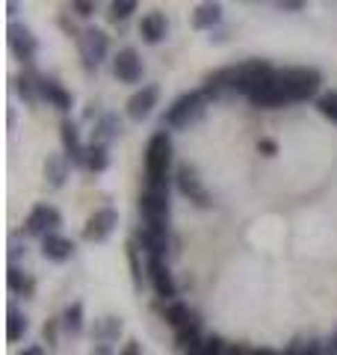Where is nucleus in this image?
<instances>
[{
  "instance_id": "nucleus-1",
  "label": "nucleus",
  "mask_w": 337,
  "mask_h": 355,
  "mask_svg": "<svg viewBox=\"0 0 337 355\" xmlns=\"http://www.w3.org/2000/svg\"><path fill=\"white\" fill-rule=\"evenodd\" d=\"M168 166H172V137L166 130L154 133L145 148V181L148 190H168Z\"/></svg>"
},
{
  "instance_id": "nucleus-2",
  "label": "nucleus",
  "mask_w": 337,
  "mask_h": 355,
  "mask_svg": "<svg viewBox=\"0 0 337 355\" xmlns=\"http://www.w3.org/2000/svg\"><path fill=\"white\" fill-rule=\"evenodd\" d=\"M278 89L281 95L290 101H308L320 92V83H322V74L317 69H284L278 71Z\"/></svg>"
},
{
  "instance_id": "nucleus-3",
  "label": "nucleus",
  "mask_w": 337,
  "mask_h": 355,
  "mask_svg": "<svg viewBox=\"0 0 337 355\" xmlns=\"http://www.w3.org/2000/svg\"><path fill=\"white\" fill-rule=\"evenodd\" d=\"M139 214L145 219L142 228L154 231V234H168V216H172L168 190H145L139 196Z\"/></svg>"
},
{
  "instance_id": "nucleus-4",
  "label": "nucleus",
  "mask_w": 337,
  "mask_h": 355,
  "mask_svg": "<svg viewBox=\"0 0 337 355\" xmlns=\"http://www.w3.org/2000/svg\"><path fill=\"white\" fill-rule=\"evenodd\" d=\"M275 69L263 60H249V62H240L237 65V92L245 95L252 101L254 95H261L263 89L275 80Z\"/></svg>"
},
{
  "instance_id": "nucleus-5",
  "label": "nucleus",
  "mask_w": 337,
  "mask_h": 355,
  "mask_svg": "<svg viewBox=\"0 0 337 355\" xmlns=\"http://www.w3.org/2000/svg\"><path fill=\"white\" fill-rule=\"evenodd\" d=\"M205 104H207V98L201 95V89L198 92H184L181 98H175L172 107L166 110L163 125H168V128H189L193 121H198L201 116H205Z\"/></svg>"
},
{
  "instance_id": "nucleus-6",
  "label": "nucleus",
  "mask_w": 337,
  "mask_h": 355,
  "mask_svg": "<svg viewBox=\"0 0 337 355\" xmlns=\"http://www.w3.org/2000/svg\"><path fill=\"white\" fill-rule=\"evenodd\" d=\"M77 48H80V57H83V62H86V69H98V65L107 60L110 39H107L104 30L86 27L80 36H77Z\"/></svg>"
},
{
  "instance_id": "nucleus-7",
  "label": "nucleus",
  "mask_w": 337,
  "mask_h": 355,
  "mask_svg": "<svg viewBox=\"0 0 337 355\" xmlns=\"http://www.w3.org/2000/svg\"><path fill=\"white\" fill-rule=\"evenodd\" d=\"M6 44H9V51H12V57L27 65L36 60V53H39V39L33 36V30L24 24H15V21L6 27Z\"/></svg>"
},
{
  "instance_id": "nucleus-8",
  "label": "nucleus",
  "mask_w": 337,
  "mask_h": 355,
  "mask_svg": "<svg viewBox=\"0 0 337 355\" xmlns=\"http://www.w3.org/2000/svg\"><path fill=\"white\" fill-rule=\"evenodd\" d=\"M62 225V214L53 205H36L24 219V231L33 237H48L56 234V228Z\"/></svg>"
},
{
  "instance_id": "nucleus-9",
  "label": "nucleus",
  "mask_w": 337,
  "mask_h": 355,
  "mask_svg": "<svg viewBox=\"0 0 337 355\" xmlns=\"http://www.w3.org/2000/svg\"><path fill=\"white\" fill-rule=\"evenodd\" d=\"M145 272H148V282L154 287V293L160 296L163 302H175L178 284L172 279V272H168L166 258H148V263H145Z\"/></svg>"
},
{
  "instance_id": "nucleus-10",
  "label": "nucleus",
  "mask_w": 337,
  "mask_h": 355,
  "mask_svg": "<svg viewBox=\"0 0 337 355\" xmlns=\"http://www.w3.org/2000/svg\"><path fill=\"white\" fill-rule=\"evenodd\" d=\"M175 184H178V190H181L189 202H196L198 207H207L210 205V193L205 190V184H201V178L196 172V166H189V163H181L178 166V172H175Z\"/></svg>"
},
{
  "instance_id": "nucleus-11",
  "label": "nucleus",
  "mask_w": 337,
  "mask_h": 355,
  "mask_svg": "<svg viewBox=\"0 0 337 355\" xmlns=\"http://www.w3.org/2000/svg\"><path fill=\"white\" fill-rule=\"evenodd\" d=\"M116 225H119V210L101 207V210H95V214L86 219L83 240H89V243H104L112 234V231H116Z\"/></svg>"
},
{
  "instance_id": "nucleus-12",
  "label": "nucleus",
  "mask_w": 337,
  "mask_h": 355,
  "mask_svg": "<svg viewBox=\"0 0 337 355\" xmlns=\"http://www.w3.org/2000/svg\"><path fill=\"white\" fill-rule=\"evenodd\" d=\"M157 101H160V86L157 83H148V86H142L137 89L130 98H128V107H125V113L130 121H145L151 113H154V107Z\"/></svg>"
},
{
  "instance_id": "nucleus-13",
  "label": "nucleus",
  "mask_w": 337,
  "mask_h": 355,
  "mask_svg": "<svg viewBox=\"0 0 337 355\" xmlns=\"http://www.w3.org/2000/svg\"><path fill=\"white\" fill-rule=\"evenodd\" d=\"M225 92H237V65H225V69L213 71L205 77V86H201V95L207 98H219Z\"/></svg>"
},
{
  "instance_id": "nucleus-14",
  "label": "nucleus",
  "mask_w": 337,
  "mask_h": 355,
  "mask_svg": "<svg viewBox=\"0 0 337 355\" xmlns=\"http://www.w3.org/2000/svg\"><path fill=\"white\" fill-rule=\"evenodd\" d=\"M112 74L119 77L121 83H139L142 80V60L133 48H121L112 60Z\"/></svg>"
},
{
  "instance_id": "nucleus-15",
  "label": "nucleus",
  "mask_w": 337,
  "mask_h": 355,
  "mask_svg": "<svg viewBox=\"0 0 337 355\" xmlns=\"http://www.w3.org/2000/svg\"><path fill=\"white\" fill-rule=\"evenodd\" d=\"M60 137H62V148H65V157H69L74 166H86V148L83 139H80V130H77L74 121L65 119L60 125Z\"/></svg>"
},
{
  "instance_id": "nucleus-16",
  "label": "nucleus",
  "mask_w": 337,
  "mask_h": 355,
  "mask_svg": "<svg viewBox=\"0 0 337 355\" xmlns=\"http://www.w3.org/2000/svg\"><path fill=\"white\" fill-rule=\"evenodd\" d=\"M166 30H168V21H166V15L160 12V9L142 15V21H139V36L148 44H160L166 39Z\"/></svg>"
},
{
  "instance_id": "nucleus-17",
  "label": "nucleus",
  "mask_w": 337,
  "mask_h": 355,
  "mask_svg": "<svg viewBox=\"0 0 337 355\" xmlns=\"http://www.w3.org/2000/svg\"><path fill=\"white\" fill-rule=\"evenodd\" d=\"M42 101H48L51 107H56V110H71V104H74V98H71V92L65 89L62 83H56L53 77H42Z\"/></svg>"
},
{
  "instance_id": "nucleus-18",
  "label": "nucleus",
  "mask_w": 337,
  "mask_h": 355,
  "mask_svg": "<svg viewBox=\"0 0 337 355\" xmlns=\"http://www.w3.org/2000/svg\"><path fill=\"white\" fill-rule=\"evenodd\" d=\"M42 254L53 263H65L74 254V243L62 234H48V237H42Z\"/></svg>"
},
{
  "instance_id": "nucleus-19",
  "label": "nucleus",
  "mask_w": 337,
  "mask_h": 355,
  "mask_svg": "<svg viewBox=\"0 0 337 355\" xmlns=\"http://www.w3.org/2000/svg\"><path fill=\"white\" fill-rule=\"evenodd\" d=\"M6 287H9L12 293L24 296V299H30L33 293H36V282H33V275L24 272V270H21V266H15V263H9V270H6Z\"/></svg>"
},
{
  "instance_id": "nucleus-20",
  "label": "nucleus",
  "mask_w": 337,
  "mask_h": 355,
  "mask_svg": "<svg viewBox=\"0 0 337 355\" xmlns=\"http://www.w3.org/2000/svg\"><path fill=\"white\" fill-rule=\"evenodd\" d=\"M65 178H69V157L65 154H51L48 160H44V181L53 190H60L65 184Z\"/></svg>"
},
{
  "instance_id": "nucleus-21",
  "label": "nucleus",
  "mask_w": 337,
  "mask_h": 355,
  "mask_svg": "<svg viewBox=\"0 0 337 355\" xmlns=\"http://www.w3.org/2000/svg\"><path fill=\"white\" fill-rule=\"evenodd\" d=\"M222 21V6L219 3H198L193 12V27L196 30H213Z\"/></svg>"
},
{
  "instance_id": "nucleus-22",
  "label": "nucleus",
  "mask_w": 337,
  "mask_h": 355,
  "mask_svg": "<svg viewBox=\"0 0 337 355\" xmlns=\"http://www.w3.org/2000/svg\"><path fill=\"white\" fill-rule=\"evenodd\" d=\"M42 77L36 74V71H24L15 80V89H18V95L24 98L27 104H36V101H42Z\"/></svg>"
},
{
  "instance_id": "nucleus-23",
  "label": "nucleus",
  "mask_w": 337,
  "mask_h": 355,
  "mask_svg": "<svg viewBox=\"0 0 337 355\" xmlns=\"http://www.w3.org/2000/svg\"><path fill=\"white\" fill-rule=\"evenodd\" d=\"M121 130L119 125V116H112V113H104L98 121H95V128H92V142L95 146H107V142L116 137V133Z\"/></svg>"
},
{
  "instance_id": "nucleus-24",
  "label": "nucleus",
  "mask_w": 337,
  "mask_h": 355,
  "mask_svg": "<svg viewBox=\"0 0 337 355\" xmlns=\"http://www.w3.org/2000/svg\"><path fill=\"white\" fill-rule=\"evenodd\" d=\"M163 320H166V323L172 326L175 331H181V329H187V326L196 320V311H189L184 302H168Z\"/></svg>"
},
{
  "instance_id": "nucleus-25",
  "label": "nucleus",
  "mask_w": 337,
  "mask_h": 355,
  "mask_svg": "<svg viewBox=\"0 0 337 355\" xmlns=\"http://www.w3.org/2000/svg\"><path fill=\"white\" fill-rule=\"evenodd\" d=\"M121 335V320L119 317H104L95 323V340L101 343V347H110L112 340H119Z\"/></svg>"
},
{
  "instance_id": "nucleus-26",
  "label": "nucleus",
  "mask_w": 337,
  "mask_h": 355,
  "mask_svg": "<svg viewBox=\"0 0 337 355\" xmlns=\"http://www.w3.org/2000/svg\"><path fill=\"white\" fill-rule=\"evenodd\" d=\"M27 329H30L27 317L21 314L18 308H9V311H6V340H9V343H18L21 338L27 335Z\"/></svg>"
},
{
  "instance_id": "nucleus-27",
  "label": "nucleus",
  "mask_w": 337,
  "mask_h": 355,
  "mask_svg": "<svg viewBox=\"0 0 337 355\" xmlns=\"http://www.w3.org/2000/svg\"><path fill=\"white\" fill-rule=\"evenodd\" d=\"M60 323H62V329L69 331V335H80V331H83V305L80 302H71L69 308L62 311Z\"/></svg>"
},
{
  "instance_id": "nucleus-28",
  "label": "nucleus",
  "mask_w": 337,
  "mask_h": 355,
  "mask_svg": "<svg viewBox=\"0 0 337 355\" xmlns=\"http://www.w3.org/2000/svg\"><path fill=\"white\" fill-rule=\"evenodd\" d=\"M107 166H110L107 146H95V142H89V148H86V169L89 172H104Z\"/></svg>"
},
{
  "instance_id": "nucleus-29",
  "label": "nucleus",
  "mask_w": 337,
  "mask_h": 355,
  "mask_svg": "<svg viewBox=\"0 0 337 355\" xmlns=\"http://www.w3.org/2000/svg\"><path fill=\"white\" fill-rule=\"evenodd\" d=\"M278 355H325V347L317 343V340H296Z\"/></svg>"
},
{
  "instance_id": "nucleus-30",
  "label": "nucleus",
  "mask_w": 337,
  "mask_h": 355,
  "mask_svg": "<svg viewBox=\"0 0 337 355\" xmlns=\"http://www.w3.org/2000/svg\"><path fill=\"white\" fill-rule=\"evenodd\" d=\"M225 349H228V347H225V340H222L219 335H207V338L193 349V355H222Z\"/></svg>"
},
{
  "instance_id": "nucleus-31",
  "label": "nucleus",
  "mask_w": 337,
  "mask_h": 355,
  "mask_svg": "<svg viewBox=\"0 0 337 355\" xmlns=\"http://www.w3.org/2000/svg\"><path fill=\"white\" fill-rule=\"evenodd\" d=\"M137 12V0H116L110 3V21H125Z\"/></svg>"
},
{
  "instance_id": "nucleus-32",
  "label": "nucleus",
  "mask_w": 337,
  "mask_h": 355,
  "mask_svg": "<svg viewBox=\"0 0 337 355\" xmlns=\"http://www.w3.org/2000/svg\"><path fill=\"white\" fill-rule=\"evenodd\" d=\"M317 110H320V113L329 119V121H334V125H337V95H334V92L320 95V98H317Z\"/></svg>"
},
{
  "instance_id": "nucleus-33",
  "label": "nucleus",
  "mask_w": 337,
  "mask_h": 355,
  "mask_svg": "<svg viewBox=\"0 0 337 355\" xmlns=\"http://www.w3.org/2000/svg\"><path fill=\"white\" fill-rule=\"evenodd\" d=\"M128 261H130V270H133V284L142 287V266H139V249H137V243H130V246H128Z\"/></svg>"
},
{
  "instance_id": "nucleus-34",
  "label": "nucleus",
  "mask_w": 337,
  "mask_h": 355,
  "mask_svg": "<svg viewBox=\"0 0 337 355\" xmlns=\"http://www.w3.org/2000/svg\"><path fill=\"white\" fill-rule=\"evenodd\" d=\"M60 320H48V323H44V329H42V338H44V343H48V347L53 349L56 347V331H60Z\"/></svg>"
},
{
  "instance_id": "nucleus-35",
  "label": "nucleus",
  "mask_w": 337,
  "mask_h": 355,
  "mask_svg": "<svg viewBox=\"0 0 337 355\" xmlns=\"http://www.w3.org/2000/svg\"><path fill=\"white\" fill-rule=\"evenodd\" d=\"M71 12L80 15V18H89V15L95 12V3H89V0H74V3H71Z\"/></svg>"
},
{
  "instance_id": "nucleus-36",
  "label": "nucleus",
  "mask_w": 337,
  "mask_h": 355,
  "mask_svg": "<svg viewBox=\"0 0 337 355\" xmlns=\"http://www.w3.org/2000/svg\"><path fill=\"white\" fill-rule=\"evenodd\" d=\"M281 12H299V9H305V3L302 0H281V3H275Z\"/></svg>"
},
{
  "instance_id": "nucleus-37",
  "label": "nucleus",
  "mask_w": 337,
  "mask_h": 355,
  "mask_svg": "<svg viewBox=\"0 0 337 355\" xmlns=\"http://www.w3.org/2000/svg\"><path fill=\"white\" fill-rule=\"evenodd\" d=\"M257 148H261L266 157H273V154H278V142L275 139H261V142H257Z\"/></svg>"
},
{
  "instance_id": "nucleus-38",
  "label": "nucleus",
  "mask_w": 337,
  "mask_h": 355,
  "mask_svg": "<svg viewBox=\"0 0 337 355\" xmlns=\"http://www.w3.org/2000/svg\"><path fill=\"white\" fill-rule=\"evenodd\" d=\"M119 355H142V347H139V340H128V343H125V349H121Z\"/></svg>"
},
{
  "instance_id": "nucleus-39",
  "label": "nucleus",
  "mask_w": 337,
  "mask_h": 355,
  "mask_svg": "<svg viewBox=\"0 0 337 355\" xmlns=\"http://www.w3.org/2000/svg\"><path fill=\"white\" fill-rule=\"evenodd\" d=\"M325 355H337V331H334V338L325 343Z\"/></svg>"
},
{
  "instance_id": "nucleus-40",
  "label": "nucleus",
  "mask_w": 337,
  "mask_h": 355,
  "mask_svg": "<svg viewBox=\"0 0 337 355\" xmlns=\"http://www.w3.org/2000/svg\"><path fill=\"white\" fill-rule=\"evenodd\" d=\"M18 355H44V347H39V343H36V347H27L24 352H18Z\"/></svg>"
},
{
  "instance_id": "nucleus-41",
  "label": "nucleus",
  "mask_w": 337,
  "mask_h": 355,
  "mask_svg": "<svg viewBox=\"0 0 337 355\" xmlns=\"http://www.w3.org/2000/svg\"><path fill=\"white\" fill-rule=\"evenodd\" d=\"M222 355H249V349H243V347H228Z\"/></svg>"
},
{
  "instance_id": "nucleus-42",
  "label": "nucleus",
  "mask_w": 337,
  "mask_h": 355,
  "mask_svg": "<svg viewBox=\"0 0 337 355\" xmlns=\"http://www.w3.org/2000/svg\"><path fill=\"white\" fill-rule=\"evenodd\" d=\"M249 355H278L275 349H266V347H261V349H249Z\"/></svg>"
},
{
  "instance_id": "nucleus-43",
  "label": "nucleus",
  "mask_w": 337,
  "mask_h": 355,
  "mask_svg": "<svg viewBox=\"0 0 337 355\" xmlns=\"http://www.w3.org/2000/svg\"><path fill=\"white\" fill-rule=\"evenodd\" d=\"M92 355H110V347H98Z\"/></svg>"
}]
</instances>
